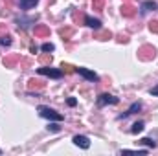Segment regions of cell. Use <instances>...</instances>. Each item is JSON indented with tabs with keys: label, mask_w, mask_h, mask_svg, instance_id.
<instances>
[{
	"label": "cell",
	"mask_w": 158,
	"mask_h": 156,
	"mask_svg": "<svg viewBox=\"0 0 158 156\" xmlns=\"http://www.w3.org/2000/svg\"><path fill=\"white\" fill-rule=\"evenodd\" d=\"M37 112H39L40 117H46V119H50V121H63V119H64L63 114H59V112H55L53 109L44 107V105H40L39 109H37Z\"/></svg>",
	"instance_id": "6da1fadb"
},
{
	"label": "cell",
	"mask_w": 158,
	"mask_h": 156,
	"mask_svg": "<svg viewBox=\"0 0 158 156\" xmlns=\"http://www.w3.org/2000/svg\"><path fill=\"white\" fill-rule=\"evenodd\" d=\"M155 55H156V50L149 44H143L138 50V59H142V61H151V59H155Z\"/></svg>",
	"instance_id": "7a4b0ae2"
},
{
	"label": "cell",
	"mask_w": 158,
	"mask_h": 156,
	"mask_svg": "<svg viewBox=\"0 0 158 156\" xmlns=\"http://www.w3.org/2000/svg\"><path fill=\"white\" fill-rule=\"evenodd\" d=\"M37 72H39L40 76H48V77H53V79H61L63 77V70H57V68H52V66H40L37 68Z\"/></svg>",
	"instance_id": "3957f363"
},
{
	"label": "cell",
	"mask_w": 158,
	"mask_h": 156,
	"mask_svg": "<svg viewBox=\"0 0 158 156\" xmlns=\"http://www.w3.org/2000/svg\"><path fill=\"white\" fill-rule=\"evenodd\" d=\"M76 74H79L81 77H85L86 81H92V83H98V81H99V76H98L96 72H92V70H88V68H83V66L76 68Z\"/></svg>",
	"instance_id": "277c9868"
},
{
	"label": "cell",
	"mask_w": 158,
	"mask_h": 156,
	"mask_svg": "<svg viewBox=\"0 0 158 156\" xmlns=\"http://www.w3.org/2000/svg\"><path fill=\"white\" fill-rule=\"evenodd\" d=\"M119 99L116 96H110V94H101L98 97V107H105V105H118Z\"/></svg>",
	"instance_id": "5b68a950"
},
{
	"label": "cell",
	"mask_w": 158,
	"mask_h": 156,
	"mask_svg": "<svg viewBox=\"0 0 158 156\" xmlns=\"http://www.w3.org/2000/svg\"><path fill=\"white\" fill-rule=\"evenodd\" d=\"M35 20H37V17H17V18H15V22H17L19 30H20V28H22V30H26L30 24H35Z\"/></svg>",
	"instance_id": "8992f818"
},
{
	"label": "cell",
	"mask_w": 158,
	"mask_h": 156,
	"mask_svg": "<svg viewBox=\"0 0 158 156\" xmlns=\"http://www.w3.org/2000/svg\"><path fill=\"white\" fill-rule=\"evenodd\" d=\"M140 110H142V103H140V101H136V103H132V105H131V109H129L127 112L119 114V116H118V119H125V117L132 116V114H136V112H140Z\"/></svg>",
	"instance_id": "52a82bcc"
},
{
	"label": "cell",
	"mask_w": 158,
	"mask_h": 156,
	"mask_svg": "<svg viewBox=\"0 0 158 156\" xmlns=\"http://www.w3.org/2000/svg\"><path fill=\"white\" fill-rule=\"evenodd\" d=\"M19 61H20V55H19V53L6 55V57H4V66H6V68H13V66H15Z\"/></svg>",
	"instance_id": "ba28073f"
},
{
	"label": "cell",
	"mask_w": 158,
	"mask_h": 156,
	"mask_svg": "<svg viewBox=\"0 0 158 156\" xmlns=\"http://www.w3.org/2000/svg\"><path fill=\"white\" fill-rule=\"evenodd\" d=\"M156 9V2H153V0H145V2H142V6H140V13L142 15H145V13H149V11H155Z\"/></svg>",
	"instance_id": "9c48e42d"
},
{
	"label": "cell",
	"mask_w": 158,
	"mask_h": 156,
	"mask_svg": "<svg viewBox=\"0 0 158 156\" xmlns=\"http://www.w3.org/2000/svg\"><path fill=\"white\" fill-rule=\"evenodd\" d=\"M85 24H86L88 28L96 30V31H99V30H101V20H98V18H92V17H88V15H85Z\"/></svg>",
	"instance_id": "30bf717a"
},
{
	"label": "cell",
	"mask_w": 158,
	"mask_h": 156,
	"mask_svg": "<svg viewBox=\"0 0 158 156\" xmlns=\"http://www.w3.org/2000/svg\"><path fill=\"white\" fill-rule=\"evenodd\" d=\"M72 142H74L77 147H81V149H88V147H90V140H88L86 136H79L77 134V136H74Z\"/></svg>",
	"instance_id": "8fae6325"
},
{
	"label": "cell",
	"mask_w": 158,
	"mask_h": 156,
	"mask_svg": "<svg viewBox=\"0 0 158 156\" xmlns=\"http://www.w3.org/2000/svg\"><path fill=\"white\" fill-rule=\"evenodd\" d=\"M121 15H123V17H134V15H136V7L127 2V4L121 6Z\"/></svg>",
	"instance_id": "7c38bea8"
},
{
	"label": "cell",
	"mask_w": 158,
	"mask_h": 156,
	"mask_svg": "<svg viewBox=\"0 0 158 156\" xmlns=\"http://www.w3.org/2000/svg\"><path fill=\"white\" fill-rule=\"evenodd\" d=\"M50 35V28L44 24H37L35 26V37H48Z\"/></svg>",
	"instance_id": "4fadbf2b"
},
{
	"label": "cell",
	"mask_w": 158,
	"mask_h": 156,
	"mask_svg": "<svg viewBox=\"0 0 158 156\" xmlns=\"http://www.w3.org/2000/svg\"><path fill=\"white\" fill-rule=\"evenodd\" d=\"M28 88L30 90H40V88H44V83H40L37 79H30L28 81Z\"/></svg>",
	"instance_id": "5bb4252c"
},
{
	"label": "cell",
	"mask_w": 158,
	"mask_h": 156,
	"mask_svg": "<svg viewBox=\"0 0 158 156\" xmlns=\"http://www.w3.org/2000/svg\"><path fill=\"white\" fill-rule=\"evenodd\" d=\"M143 127H145V123H143V121H136V123L131 127V134H138V132H142V130H143Z\"/></svg>",
	"instance_id": "9a60e30c"
},
{
	"label": "cell",
	"mask_w": 158,
	"mask_h": 156,
	"mask_svg": "<svg viewBox=\"0 0 158 156\" xmlns=\"http://www.w3.org/2000/svg\"><path fill=\"white\" fill-rule=\"evenodd\" d=\"M37 2L39 0H20V9H31V7H35Z\"/></svg>",
	"instance_id": "2e32d148"
},
{
	"label": "cell",
	"mask_w": 158,
	"mask_h": 156,
	"mask_svg": "<svg viewBox=\"0 0 158 156\" xmlns=\"http://www.w3.org/2000/svg\"><path fill=\"white\" fill-rule=\"evenodd\" d=\"M59 33H61V37H63V39L68 40L72 35H74V28H61V30H59Z\"/></svg>",
	"instance_id": "e0dca14e"
},
{
	"label": "cell",
	"mask_w": 158,
	"mask_h": 156,
	"mask_svg": "<svg viewBox=\"0 0 158 156\" xmlns=\"http://www.w3.org/2000/svg\"><path fill=\"white\" fill-rule=\"evenodd\" d=\"M110 37H112L110 31H99V33L96 35V39H99V40H109Z\"/></svg>",
	"instance_id": "ac0fdd59"
},
{
	"label": "cell",
	"mask_w": 158,
	"mask_h": 156,
	"mask_svg": "<svg viewBox=\"0 0 158 156\" xmlns=\"http://www.w3.org/2000/svg\"><path fill=\"white\" fill-rule=\"evenodd\" d=\"M39 61L42 63V64H48V63H52V53H46V51H44V53L39 57Z\"/></svg>",
	"instance_id": "d6986e66"
},
{
	"label": "cell",
	"mask_w": 158,
	"mask_h": 156,
	"mask_svg": "<svg viewBox=\"0 0 158 156\" xmlns=\"http://www.w3.org/2000/svg\"><path fill=\"white\" fill-rule=\"evenodd\" d=\"M0 44H2V46H9V44H11V35L4 33V35L0 37Z\"/></svg>",
	"instance_id": "ffe728a7"
},
{
	"label": "cell",
	"mask_w": 158,
	"mask_h": 156,
	"mask_svg": "<svg viewBox=\"0 0 158 156\" xmlns=\"http://www.w3.org/2000/svg\"><path fill=\"white\" fill-rule=\"evenodd\" d=\"M61 68H63V72H66V74H76V68L72 66V64H61Z\"/></svg>",
	"instance_id": "44dd1931"
},
{
	"label": "cell",
	"mask_w": 158,
	"mask_h": 156,
	"mask_svg": "<svg viewBox=\"0 0 158 156\" xmlns=\"http://www.w3.org/2000/svg\"><path fill=\"white\" fill-rule=\"evenodd\" d=\"M140 143H143V145H147V147H151V149H155V147H156V143H155V142H153L151 138H143V140H142Z\"/></svg>",
	"instance_id": "7402d4cb"
},
{
	"label": "cell",
	"mask_w": 158,
	"mask_h": 156,
	"mask_svg": "<svg viewBox=\"0 0 158 156\" xmlns=\"http://www.w3.org/2000/svg\"><path fill=\"white\" fill-rule=\"evenodd\" d=\"M105 6V0H92V7L94 9H103Z\"/></svg>",
	"instance_id": "603a6c76"
},
{
	"label": "cell",
	"mask_w": 158,
	"mask_h": 156,
	"mask_svg": "<svg viewBox=\"0 0 158 156\" xmlns=\"http://www.w3.org/2000/svg\"><path fill=\"white\" fill-rule=\"evenodd\" d=\"M42 51L52 53V51H53V44H52V42H44V44H42Z\"/></svg>",
	"instance_id": "cb8c5ba5"
},
{
	"label": "cell",
	"mask_w": 158,
	"mask_h": 156,
	"mask_svg": "<svg viewBox=\"0 0 158 156\" xmlns=\"http://www.w3.org/2000/svg\"><path fill=\"white\" fill-rule=\"evenodd\" d=\"M149 30H151L153 33H158V20H153V22H149Z\"/></svg>",
	"instance_id": "d4e9b609"
},
{
	"label": "cell",
	"mask_w": 158,
	"mask_h": 156,
	"mask_svg": "<svg viewBox=\"0 0 158 156\" xmlns=\"http://www.w3.org/2000/svg\"><path fill=\"white\" fill-rule=\"evenodd\" d=\"M48 130H52V132H59V130H61V127H59V125H55V123H50V125H48Z\"/></svg>",
	"instance_id": "484cf974"
},
{
	"label": "cell",
	"mask_w": 158,
	"mask_h": 156,
	"mask_svg": "<svg viewBox=\"0 0 158 156\" xmlns=\"http://www.w3.org/2000/svg\"><path fill=\"white\" fill-rule=\"evenodd\" d=\"M149 92H151V96H158V86H155V88H151Z\"/></svg>",
	"instance_id": "4316f807"
},
{
	"label": "cell",
	"mask_w": 158,
	"mask_h": 156,
	"mask_svg": "<svg viewBox=\"0 0 158 156\" xmlns=\"http://www.w3.org/2000/svg\"><path fill=\"white\" fill-rule=\"evenodd\" d=\"M76 103H77V101H76L74 97H70V99H68V105H70V107H76Z\"/></svg>",
	"instance_id": "83f0119b"
},
{
	"label": "cell",
	"mask_w": 158,
	"mask_h": 156,
	"mask_svg": "<svg viewBox=\"0 0 158 156\" xmlns=\"http://www.w3.org/2000/svg\"><path fill=\"white\" fill-rule=\"evenodd\" d=\"M0 154H2V151H0Z\"/></svg>",
	"instance_id": "f1b7e54d"
}]
</instances>
